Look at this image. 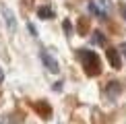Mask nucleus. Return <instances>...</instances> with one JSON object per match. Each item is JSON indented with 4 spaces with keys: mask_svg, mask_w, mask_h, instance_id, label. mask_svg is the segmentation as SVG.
Instances as JSON below:
<instances>
[{
    "mask_svg": "<svg viewBox=\"0 0 126 124\" xmlns=\"http://www.w3.org/2000/svg\"><path fill=\"white\" fill-rule=\"evenodd\" d=\"M79 60L83 62V66H85V72L89 77H97L99 72H101V58L95 54V52L91 50H79Z\"/></svg>",
    "mask_w": 126,
    "mask_h": 124,
    "instance_id": "1",
    "label": "nucleus"
},
{
    "mask_svg": "<svg viewBox=\"0 0 126 124\" xmlns=\"http://www.w3.org/2000/svg\"><path fill=\"white\" fill-rule=\"evenodd\" d=\"M41 62H44V66L52 72V75H58V72H60V64H58V60H56L52 54H48V52H41Z\"/></svg>",
    "mask_w": 126,
    "mask_h": 124,
    "instance_id": "2",
    "label": "nucleus"
},
{
    "mask_svg": "<svg viewBox=\"0 0 126 124\" xmlns=\"http://www.w3.org/2000/svg\"><path fill=\"white\" fill-rule=\"evenodd\" d=\"M106 56H108V62L112 64V68H116V70L122 68V58H120V52L116 48H110L106 52Z\"/></svg>",
    "mask_w": 126,
    "mask_h": 124,
    "instance_id": "3",
    "label": "nucleus"
},
{
    "mask_svg": "<svg viewBox=\"0 0 126 124\" xmlns=\"http://www.w3.org/2000/svg\"><path fill=\"white\" fill-rule=\"evenodd\" d=\"M120 93H122V83H120V81H110L108 87H106V95H108V99H116Z\"/></svg>",
    "mask_w": 126,
    "mask_h": 124,
    "instance_id": "4",
    "label": "nucleus"
},
{
    "mask_svg": "<svg viewBox=\"0 0 126 124\" xmlns=\"http://www.w3.org/2000/svg\"><path fill=\"white\" fill-rule=\"evenodd\" d=\"M2 15H4V21H6V27L8 31H17V19H15V13L10 10L8 6H2Z\"/></svg>",
    "mask_w": 126,
    "mask_h": 124,
    "instance_id": "5",
    "label": "nucleus"
},
{
    "mask_svg": "<svg viewBox=\"0 0 126 124\" xmlns=\"http://www.w3.org/2000/svg\"><path fill=\"white\" fill-rule=\"evenodd\" d=\"M89 13L95 15L97 19H106V17H108V10H106V8H101L97 2H89Z\"/></svg>",
    "mask_w": 126,
    "mask_h": 124,
    "instance_id": "6",
    "label": "nucleus"
},
{
    "mask_svg": "<svg viewBox=\"0 0 126 124\" xmlns=\"http://www.w3.org/2000/svg\"><path fill=\"white\" fill-rule=\"evenodd\" d=\"M35 110L41 114V118H50V116H52V108L48 106V103H44V101H37V103H35Z\"/></svg>",
    "mask_w": 126,
    "mask_h": 124,
    "instance_id": "7",
    "label": "nucleus"
},
{
    "mask_svg": "<svg viewBox=\"0 0 126 124\" xmlns=\"http://www.w3.org/2000/svg\"><path fill=\"white\" fill-rule=\"evenodd\" d=\"M37 17L44 19V21H46V19H54V10H52L50 6H39V8H37Z\"/></svg>",
    "mask_w": 126,
    "mask_h": 124,
    "instance_id": "8",
    "label": "nucleus"
},
{
    "mask_svg": "<svg viewBox=\"0 0 126 124\" xmlns=\"http://www.w3.org/2000/svg\"><path fill=\"white\" fill-rule=\"evenodd\" d=\"M93 44H97V46H106V35H103L101 31H95V33H93Z\"/></svg>",
    "mask_w": 126,
    "mask_h": 124,
    "instance_id": "9",
    "label": "nucleus"
},
{
    "mask_svg": "<svg viewBox=\"0 0 126 124\" xmlns=\"http://www.w3.org/2000/svg\"><path fill=\"white\" fill-rule=\"evenodd\" d=\"M87 29H89V23H87V19H83V21H81V25H79V33L85 35V33H87Z\"/></svg>",
    "mask_w": 126,
    "mask_h": 124,
    "instance_id": "10",
    "label": "nucleus"
},
{
    "mask_svg": "<svg viewBox=\"0 0 126 124\" xmlns=\"http://www.w3.org/2000/svg\"><path fill=\"white\" fill-rule=\"evenodd\" d=\"M64 29H66V35L70 37V35H72V25H70V21H64Z\"/></svg>",
    "mask_w": 126,
    "mask_h": 124,
    "instance_id": "11",
    "label": "nucleus"
},
{
    "mask_svg": "<svg viewBox=\"0 0 126 124\" xmlns=\"http://www.w3.org/2000/svg\"><path fill=\"white\" fill-rule=\"evenodd\" d=\"M118 8H120V15H122V19L126 21V4H120Z\"/></svg>",
    "mask_w": 126,
    "mask_h": 124,
    "instance_id": "12",
    "label": "nucleus"
},
{
    "mask_svg": "<svg viewBox=\"0 0 126 124\" xmlns=\"http://www.w3.org/2000/svg\"><path fill=\"white\" fill-rule=\"evenodd\" d=\"M27 29L31 31V35H37V29H35V25H31V23H27Z\"/></svg>",
    "mask_w": 126,
    "mask_h": 124,
    "instance_id": "13",
    "label": "nucleus"
},
{
    "mask_svg": "<svg viewBox=\"0 0 126 124\" xmlns=\"http://www.w3.org/2000/svg\"><path fill=\"white\" fill-rule=\"evenodd\" d=\"M2 81H4V70L0 68V83H2Z\"/></svg>",
    "mask_w": 126,
    "mask_h": 124,
    "instance_id": "14",
    "label": "nucleus"
},
{
    "mask_svg": "<svg viewBox=\"0 0 126 124\" xmlns=\"http://www.w3.org/2000/svg\"><path fill=\"white\" fill-rule=\"evenodd\" d=\"M122 50H124V54H126V44H124V46H122Z\"/></svg>",
    "mask_w": 126,
    "mask_h": 124,
    "instance_id": "15",
    "label": "nucleus"
},
{
    "mask_svg": "<svg viewBox=\"0 0 126 124\" xmlns=\"http://www.w3.org/2000/svg\"><path fill=\"white\" fill-rule=\"evenodd\" d=\"M0 124H2V120H0Z\"/></svg>",
    "mask_w": 126,
    "mask_h": 124,
    "instance_id": "16",
    "label": "nucleus"
}]
</instances>
